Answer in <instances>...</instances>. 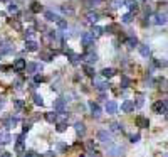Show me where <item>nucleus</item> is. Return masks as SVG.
<instances>
[{
	"instance_id": "nucleus-1",
	"label": "nucleus",
	"mask_w": 168,
	"mask_h": 157,
	"mask_svg": "<svg viewBox=\"0 0 168 157\" xmlns=\"http://www.w3.org/2000/svg\"><path fill=\"white\" fill-rule=\"evenodd\" d=\"M94 39H96V37H94V36H93L91 32H84V34H82V37H81V41H82V44H84L86 48H89V46H93V44H94Z\"/></svg>"
},
{
	"instance_id": "nucleus-2",
	"label": "nucleus",
	"mask_w": 168,
	"mask_h": 157,
	"mask_svg": "<svg viewBox=\"0 0 168 157\" xmlns=\"http://www.w3.org/2000/svg\"><path fill=\"white\" fill-rule=\"evenodd\" d=\"M167 22H168L167 14H156V15H153V24H156V25H165Z\"/></svg>"
},
{
	"instance_id": "nucleus-3",
	"label": "nucleus",
	"mask_w": 168,
	"mask_h": 157,
	"mask_svg": "<svg viewBox=\"0 0 168 157\" xmlns=\"http://www.w3.org/2000/svg\"><path fill=\"white\" fill-rule=\"evenodd\" d=\"M98 138L101 140V142H104V144H109L111 140H113V137H111V134H109L108 130H101L98 134Z\"/></svg>"
},
{
	"instance_id": "nucleus-4",
	"label": "nucleus",
	"mask_w": 168,
	"mask_h": 157,
	"mask_svg": "<svg viewBox=\"0 0 168 157\" xmlns=\"http://www.w3.org/2000/svg\"><path fill=\"white\" fill-rule=\"evenodd\" d=\"M135 110V101H131V100H126V101H123V105H121V112H124V113H129V112H133Z\"/></svg>"
},
{
	"instance_id": "nucleus-5",
	"label": "nucleus",
	"mask_w": 168,
	"mask_h": 157,
	"mask_svg": "<svg viewBox=\"0 0 168 157\" xmlns=\"http://www.w3.org/2000/svg\"><path fill=\"white\" fill-rule=\"evenodd\" d=\"M167 105H165V101H156L155 105H153V112L155 113H167Z\"/></svg>"
},
{
	"instance_id": "nucleus-6",
	"label": "nucleus",
	"mask_w": 168,
	"mask_h": 157,
	"mask_svg": "<svg viewBox=\"0 0 168 157\" xmlns=\"http://www.w3.org/2000/svg\"><path fill=\"white\" fill-rule=\"evenodd\" d=\"M15 150H17L19 154H22V152H25V147H24V134L17 137V144H15Z\"/></svg>"
},
{
	"instance_id": "nucleus-7",
	"label": "nucleus",
	"mask_w": 168,
	"mask_h": 157,
	"mask_svg": "<svg viewBox=\"0 0 168 157\" xmlns=\"http://www.w3.org/2000/svg\"><path fill=\"white\" fill-rule=\"evenodd\" d=\"M54 110L56 112H59V113H64V110H66V107H64V100L59 98L54 101Z\"/></svg>"
},
{
	"instance_id": "nucleus-8",
	"label": "nucleus",
	"mask_w": 168,
	"mask_h": 157,
	"mask_svg": "<svg viewBox=\"0 0 168 157\" xmlns=\"http://www.w3.org/2000/svg\"><path fill=\"white\" fill-rule=\"evenodd\" d=\"M10 140H12V137H10V134L7 132V130H3V132H0V144L2 145H5V144H9Z\"/></svg>"
},
{
	"instance_id": "nucleus-9",
	"label": "nucleus",
	"mask_w": 168,
	"mask_h": 157,
	"mask_svg": "<svg viewBox=\"0 0 168 157\" xmlns=\"http://www.w3.org/2000/svg\"><path fill=\"white\" fill-rule=\"evenodd\" d=\"M25 68H27L25 59H17V61H15V64H14V69H15V71H24Z\"/></svg>"
},
{
	"instance_id": "nucleus-10",
	"label": "nucleus",
	"mask_w": 168,
	"mask_h": 157,
	"mask_svg": "<svg viewBox=\"0 0 168 157\" xmlns=\"http://www.w3.org/2000/svg\"><path fill=\"white\" fill-rule=\"evenodd\" d=\"M116 110H118V105H116L114 101H108V103H106V112H108L109 115H114Z\"/></svg>"
},
{
	"instance_id": "nucleus-11",
	"label": "nucleus",
	"mask_w": 168,
	"mask_h": 157,
	"mask_svg": "<svg viewBox=\"0 0 168 157\" xmlns=\"http://www.w3.org/2000/svg\"><path fill=\"white\" fill-rule=\"evenodd\" d=\"M82 59H86L89 64H93V63L98 61V56H96L94 52H86V54H82Z\"/></svg>"
},
{
	"instance_id": "nucleus-12",
	"label": "nucleus",
	"mask_w": 168,
	"mask_h": 157,
	"mask_svg": "<svg viewBox=\"0 0 168 157\" xmlns=\"http://www.w3.org/2000/svg\"><path fill=\"white\" fill-rule=\"evenodd\" d=\"M25 49H27V51H37V49H39V44H37L35 41L29 39L27 42H25Z\"/></svg>"
},
{
	"instance_id": "nucleus-13",
	"label": "nucleus",
	"mask_w": 168,
	"mask_h": 157,
	"mask_svg": "<svg viewBox=\"0 0 168 157\" xmlns=\"http://www.w3.org/2000/svg\"><path fill=\"white\" fill-rule=\"evenodd\" d=\"M89 107H91V112H93V117L98 118L101 115V108H99L98 103H89Z\"/></svg>"
},
{
	"instance_id": "nucleus-14",
	"label": "nucleus",
	"mask_w": 168,
	"mask_h": 157,
	"mask_svg": "<svg viewBox=\"0 0 168 157\" xmlns=\"http://www.w3.org/2000/svg\"><path fill=\"white\" fill-rule=\"evenodd\" d=\"M74 128H76V132H78L79 135H84V134H86V127H84L82 122H76V123H74Z\"/></svg>"
},
{
	"instance_id": "nucleus-15",
	"label": "nucleus",
	"mask_w": 168,
	"mask_h": 157,
	"mask_svg": "<svg viewBox=\"0 0 168 157\" xmlns=\"http://www.w3.org/2000/svg\"><path fill=\"white\" fill-rule=\"evenodd\" d=\"M46 120H47L49 123H56V122H57V113H56V112H49V113H46Z\"/></svg>"
},
{
	"instance_id": "nucleus-16",
	"label": "nucleus",
	"mask_w": 168,
	"mask_h": 157,
	"mask_svg": "<svg viewBox=\"0 0 168 157\" xmlns=\"http://www.w3.org/2000/svg\"><path fill=\"white\" fill-rule=\"evenodd\" d=\"M136 123H138V127H141V128H146L148 127V118H145V117H136Z\"/></svg>"
},
{
	"instance_id": "nucleus-17",
	"label": "nucleus",
	"mask_w": 168,
	"mask_h": 157,
	"mask_svg": "<svg viewBox=\"0 0 168 157\" xmlns=\"http://www.w3.org/2000/svg\"><path fill=\"white\" fill-rule=\"evenodd\" d=\"M44 15H46V19H47V20H52V22H57V20H59V17H57L54 12H50V10H46V12H44Z\"/></svg>"
},
{
	"instance_id": "nucleus-18",
	"label": "nucleus",
	"mask_w": 168,
	"mask_h": 157,
	"mask_svg": "<svg viewBox=\"0 0 168 157\" xmlns=\"http://www.w3.org/2000/svg\"><path fill=\"white\" fill-rule=\"evenodd\" d=\"M94 86L99 90V91H104V90H108V83H103V81H99V79H94Z\"/></svg>"
},
{
	"instance_id": "nucleus-19",
	"label": "nucleus",
	"mask_w": 168,
	"mask_h": 157,
	"mask_svg": "<svg viewBox=\"0 0 168 157\" xmlns=\"http://www.w3.org/2000/svg\"><path fill=\"white\" fill-rule=\"evenodd\" d=\"M86 17H88L89 22H93V24H94V22H98V20H99V14H98V12H88V15H86Z\"/></svg>"
},
{
	"instance_id": "nucleus-20",
	"label": "nucleus",
	"mask_w": 168,
	"mask_h": 157,
	"mask_svg": "<svg viewBox=\"0 0 168 157\" xmlns=\"http://www.w3.org/2000/svg\"><path fill=\"white\" fill-rule=\"evenodd\" d=\"M37 66H39V64H35V63H29L27 68H25V71H27L29 74H34V73H37Z\"/></svg>"
},
{
	"instance_id": "nucleus-21",
	"label": "nucleus",
	"mask_w": 168,
	"mask_h": 157,
	"mask_svg": "<svg viewBox=\"0 0 168 157\" xmlns=\"http://www.w3.org/2000/svg\"><path fill=\"white\" fill-rule=\"evenodd\" d=\"M103 32H104V29H103V27H99V25H94V27L91 29V34H93L94 37H99Z\"/></svg>"
},
{
	"instance_id": "nucleus-22",
	"label": "nucleus",
	"mask_w": 168,
	"mask_h": 157,
	"mask_svg": "<svg viewBox=\"0 0 168 157\" xmlns=\"http://www.w3.org/2000/svg\"><path fill=\"white\" fill-rule=\"evenodd\" d=\"M101 74H103V78H111V76H114V69L104 68L103 71H101Z\"/></svg>"
},
{
	"instance_id": "nucleus-23",
	"label": "nucleus",
	"mask_w": 168,
	"mask_h": 157,
	"mask_svg": "<svg viewBox=\"0 0 168 157\" xmlns=\"http://www.w3.org/2000/svg\"><path fill=\"white\" fill-rule=\"evenodd\" d=\"M14 51V48L10 46V44H3L2 48H0V54H10Z\"/></svg>"
},
{
	"instance_id": "nucleus-24",
	"label": "nucleus",
	"mask_w": 168,
	"mask_h": 157,
	"mask_svg": "<svg viewBox=\"0 0 168 157\" xmlns=\"http://www.w3.org/2000/svg\"><path fill=\"white\" fill-rule=\"evenodd\" d=\"M129 83H131V79H129L126 74H121V88H128Z\"/></svg>"
},
{
	"instance_id": "nucleus-25",
	"label": "nucleus",
	"mask_w": 168,
	"mask_h": 157,
	"mask_svg": "<svg viewBox=\"0 0 168 157\" xmlns=\"http://www.w3.org/2000/svg\"><path fill=\"white\" fill-rule=\"evenodd\" d=\"M138 49H139V54H141L143 58H148L150 56V48L148 46H139Z\"/></svg>"
},
{
	"instance_id": "nucleus-26",
	"label": "nucleus",
	"mask_w": 168,
	"mask_h": 157,
	"mask_svg": "<svg viewBox=\"0 0 168 157\" xmlns=\"http://www.w3.org/2000/svg\"><path fill=\"white\" fill-rule=\"evenodd\" d=\"M30 10H32L34 14H39V12H42V5H40L39 2H34L32 7H30Z\"/></svg>"
},
{
	"instance_id": "nucleus-27",
	"label": "nucleus",
	"mask_w": 168,
	"mask_h": 157,
	"mask_svg": "<svg viewBox=\"0 0 168 157\" xmlns=\"http://www.w3.org/2000/svg\"><path fill=\"white\" fill-rule=\"evenodd\" d=\"M84 73H86L88 76H91V78H94V74H96V73H94V68H93V66H89V64L84 66Z\"/></svg>"
},
{
	"instance_id": "nucleus-28",
	"label": "nucleus",
	"mask_w": 168,
	"mask_h": 157,
	"mask_svg": "<svg viewBox=\"0 0 168 157\" xmlns=\"http://www.w3.org/2000/svg\"><path fill=\"white\" fill-rule=\"evenodd\" d=\"M126 44H128L129 48H135V46H138V39L131 36V37H128V39H126Z\"/></svg>"
},
{
	"instance_id": "nucleus-29",
	"label": "nucleus",
	"mask_w": 168,
	"mask_h": 157,
	"mask_svg": "<svg viewBox=\"0 0 168 157\" xmlns=\"http://www.w3.org/2000/svg\"><path fill=\"white\" fill-rule=\"evenodd\" d=\"M124 3H128V2H126V0H111V5H113L114 9H118V7L124 5Z\"/></svg>"
},
{
	"instance_id": "nucleus-30",
	"label": "nucleus",
	"mask_w": 168,
	"mask_h": 157,
	"mask_svg": "<svg viewBox=\"0 0 168 157\" xmlns=\"http://www.w3.org/2000/svg\"><path fill=\"white\" fill-rule=\"evenodd\" d=\"M104 30H106V34H114V32L118 30V25H116V24H111V25H108Z\"/></svg>"
},
{
	"instance_id": "nucleus-31",
	"label": "nucleus",
	"mask_w": 168,
	"mask_h": 157,
	"mask_svg": "<svg viewBox=\"0 0 168 157\" xmlns=\"http://www.w3.org/2000/svg\"><path fill=\"white\" fill-rule=\"evenodd\" d=\"M143 103H145V96H143V95H139L138 98H136V103H135V107H136V108H141V107H143Z\"/></svg>"
},
{
	"instance_id": "nucleus-32",
	"label": "nucleus",
	"mask_w": 168,
	"mask_h": 157,
	"mask_svg": "<svg viewBox=\"0 0 168 157\" xmlns=\"http://www.w3.org/2000/svg\"><path fill=\"white\" fill-rule=\"evenodd\" d=\"M32 37H34V30H32V29H27L25 32H24V39H25V41L32 39Z\"/></svg>"
},
{
	"instance_id": "nucleus-33",
	"label": "nucleus",
	"mask_w": 168,
	"mask_h": 157,
	"mask_svg": "<svg viewBox=\"0 0 168 157\" xmlns=\"http://www.w3.org/2000/svg\"><path fill=\"white\" fill-rule=\"evenodd\" d=\"M66 128H67V123H66V122H61V123H57L56 130H57V132H66Z\"/></svg>"
},
{
	"instance_id": "nucleus-34",
	"label": "nucleus",
	"mask_w": 168,
	"mask_h": 157,
	"mask_svg": "<svg viewBox=\"0 0 168 157\" xmlns=\"http://www.w3.org/2000/svg\"><path fill=\"white\" fill-rule=\"evenodd\" d=\"M121 20H123L124 24H129V22L133 20V14H124V15L121 17Z\"/></svg>"
},
{
	"instance_id": "nucleus-35",
	"label": "nucleus",
	"mask_w": 168,
	"mask_h": 157,
	"mask_svg": "<svg viewBox=\"0 0 168 157\" xmlns=\"http://www.w3.org/2000/svg\"><path fill=\"white\" fill-rule=\"evenodd\" d=\"M34 103L42 107V105H44V100H42V96H40V95H34Z\"/></svg>"
},
{
	"instance_id": "nucleus-36",
	"label": "nucleus",
	"mask_w": 168,
	"mask_h": 157,
	"mask_svg": "<svg viewBox=\"0 0 168 157\" xmlns=\"http://www.w3.org/2000/svg\"><path fill=\"white\" fill-rule=\"evenodd\" d=\"M9 22H10V25H12V27H15L17 30L22 29V25H20V22H19V20H12V19H10Z\"/></svg>"
},
{
	"instance_id": "nucleus-37",
	"label": "nucleus",
	"mask_w": 168,
	"mask_h": 157,
	"mask_svg": "<svg viewBox=\"0 0 168 157\" xmlns=\"http://www.w3.org/2000/svg\"><path fill=\"white\" fill-rule=\"evenodd\" d=\"M121 150H123L121 147H113L109 150V154H111V156H118V154H121Z\"/></svg>"
},
{
	"instance_id": "nucleus-38",
	"label": "nucleus",
	"mask_w": 168,
	"mask_h": 157,
	"mask_svg": "<svg viewBox=\"0 0 168 157\" xmlns=\"http://www.w3.org/2000/svg\"><path fill=\"white\" fill-rule=\"evenodd\" d=\"M168 81L167 79H161V81H160V90H163V91H168Z\"/></svg>"
},
{
	"instance_id": "nucleus-39",
	"label": "nucleus",
	"mask_w": 168,
	"mask_h": 157,
	"mask_svg": "<svg viewBox=\"0 0 168 157\" xmlns=\"http://www.w3.org/2000/svg\"><path fill=\"white\" fill-rule=\"evenodd\" d=\"M111 130H114V132H121V130H123V127H121L119 123H116V122H114V123H111Z\"/></svg>"
},
{
	"instance_id": "nucleus-40",
	"label": "nucleus",
	"mask_w": 168,
	"mask_h": 157,
	"mask_svg": "<svg viewBox=\"0 0 168 157\" xmlns=\"http://www.w3.org/2000/svg\"><path fill=\"white\" fill-rule=\"evenodd\" d=\"M9 12H12V14H17V12H19V7H17L15 3H10V5H9Z\"/></svg>"
},
{
	"instance_id": "nucleus-41",
	"label": "nucleus",
	"mask_w": 168,
	"mask_h": 157,
	"mask_svg": "<svg viewBox=\"0 0 168 157\" xmlns=\"http://www.w3.org/2000/svg\"><path fill=\"white\" fill-rule=\"evenodd\" d=\"M14 105H15L17 110H20V108H24V101L22 100H14Z\"/></svg>"
},
{
	"instance_id": "nucleus-42",
	"label": "nucleus",
	"mask_w": 168,
	"mask_h": 157,
	"mask_svg": "<svg viewBox=\"0 0 168 157\" xmlns=\"http://www.w3.org/2000/svg\"><path fill=\"white\" fill-rule=\"evenodd\" d=\"M57 25H59L61 29H67V22H66V20H62V19L57 20Z\"/></svg>"
},
{
	"instance_id": "nucleus-43",
	"label": "nucleus",
	"mask_w": 168,
	"mask_h": 157,
	"mask_svg": "<svg viewBox=\"0 0 168 157\" xmlns=\"http://www.w3.org/2000/svg\"><path fill=\"white\" fill-rule=\"evenodd\" d=\"M40 56L46 59V61H52V52H42Z\"/></svg>"
},
{
	"instance_id": "nucleus-44",
	"label": "nucleus",
	"mask_w": 168,
	"mask_h": 157,
	"mask_svg": "<svg viewBox=\"0 0 168 157\" xmlns=\"http://www.w3.org/2000/svg\"><path fill=\"white\" fill-rule=\"evenodd\" d=\"M129 9H131V12H138V3L136 2H129Z\"/></svg>"
},
{
	"instance_id": "nucleus-45",
	"label": "nucleus",
	"mask_w": 168,
	"mask_h": 157,
	"mask_svg": "<svg viewBox=\"0 0 168 157\" xmlns=\"http://www.w3.org/2000/svg\"><path fill=\"white\" fill-rule=\"evenodd\" d=\"M99 2H101V0H89L88 3H89V7H96Z\"/></svg>"
},
{
	"instance_id": "nucleus-46",
	"label": "nucleus",
	"mask_w": 168,
	"mask_h": 157,
	"mask_svg": "<svg viewBox=\"0 0 168 157\" xmlns=\"http://www.w3.org/2000/svg\"><path fill=\"white\" fill-rule=\"evenodd\" d=\"M139 140V134H135V135H131V142L135 144V142H138Z\"/></svg>"
},
{
	"instance_id": "nucleus-47",
	"label": "nucleus",
	"mask_w": 168,
	"mask_h": 157,
	"mask_svg": "<svg viewBox=\"0 0 168 157\" xmlns=\"http://www.w3.org/2000/svg\"><path fill=\"white\" fill-rule=\"evenodd\" d=\"M61 10H62L64 14H72V12H74L72 9H67V7H61Z\"/></svg>"
},
{
	"instance_id": "nucleus-48",
	"label": "nucleus",
	"mask_w": 168,
	"mask_h": 157,
	"mask_svg": "<svg viewBox=\"0 0 168 157\" xmlns=\"http://www.w3.org/2000/svg\"><path fill=\"white\" fill-rule=\"evenodd\" d=\"M40 81H42V76H39V74H37V76L34 78V85H39Z\"/></svg>"
},
{
	"instance_id": "nucleus-49",
	"label": "nucleus",
	"mask_w": 168,
	"mask_h": 157,
	"mask_svg": "<svg viewBox=\"0 0 168 157\" xmlns=\"http://www.w3.org/2000/svg\"><path fill=\"white\" fill-rule=\"evenodd\" d=\"M86 147H88V149H91V150H93V149H94V142H93V140H89L88 144H86Z\"/></svg>"
},
{
	"instance_id": "nucleus-50",
	"label": "nucleus",
	"mask_w": 168,
	"mask_h": 157,
	"mask_svg": "<svg viewBox=\"0 0 168 157\" xmlns=\"http://www.w3.org/2000/svg\"><path fill=\"white\" fill-rule=\"evenodd\" d=\"M29 130H30V123H25V125H24V134L29 132Z\"/></svg>"
},
{
	"instance_id": "nucleus-51",
	"label": "nucleus",
	"mask_w": 168,
	"mask_h": 157,
	"mask_svg": "<svg viewBox=\"0 0 168 157\" xmlns=\"http://www.w3.org/2000/svg\"><path fill=\"white\" fill-rule=\"evenodd\" d=\"M42 157H54V152H50V150H49V152H46Z\"/></svg>"
},
{
	"instance_id": "nucleus-52",
	"label": "nucleus",
	"mask_w": 168,
	"mask_h": 157,
	"mask_svg": "<svg viewBox=\"0 0 168 157\" xmlns=\"http://www.w3.org/2000/svg\"><path fill=\"white\" fill-rule=\"evenodd\" d=\"M57 149H59V150H64V149H66V144H57Z\"/></svg>"
},
{
	"instance_id": "nucleus-53",
	"label": "nucleus",
	"mask_w": 168,
	"mask_h": 157,
	"mask_svg": "<svg viewBox=\"0 0 168 157\" xmlns=\"http://www.w3.org/2000/svg\"><path fill=\"white\" fill-rule=\"evenodd\" d=\"M2 157H10L9 152H2Z\"/></svg>"
},
{
	"instance_id": "nucleus-54",
	"label": "nucleus",
	"mask_w": 168,
	"mask_h": 157,
	"mask_svg": "<svg viewBox=\"0 0 168 157\" xmlns=\"http://www.w3.org/2000/svg\"><path fill=\"white\" fill-rule=\"evenodd\" d=\"M165 105H167V108H168V100H165Z\"/></svg>"
},
{
	"instance_id": "nucleus-55",
	"label": "nucleus",
	"mask_w": 168,
	"mask_h": 157,
	"mask_svg": "<svg viewBox=\"0 0 168 157\" xmlns=\"http://www.w3.org/2000/svg\"><path fill=\"white\" fill-rule=\"evenodd\" d=\"M2 2H9V0H2Z\"/></svg>"
},
{
	"instance_id": "nucleus-56",
	"label": "nucleus",
	"mask_w": 168,
	"mask_h": 157,
	"mask_svg": "<svg viewBox=\"0 0 168 157\" xmlns=\"http://www.w3.org/2000/svg\"><path fill=\"white\" fill-rule=\"evenodd\" d=\"M167 157H168V156H167Z\"/></svg>"
}]
</instances>
